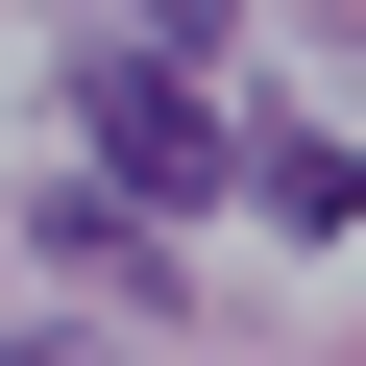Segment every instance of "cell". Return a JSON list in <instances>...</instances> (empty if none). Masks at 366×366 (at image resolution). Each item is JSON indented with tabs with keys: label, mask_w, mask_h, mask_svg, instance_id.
<instances>
[{
	"label": "cell",
	"mask_w": 366,
	"mask_h": 366,
	"mask_svg": "<svg viewBox=\"0 0 366 366\" xmlns=\"http://www.w3.org/2000/svg\"><path fill=\"white\" fill-rule=\"evenodd\" d=\"M98 171H122V196H196V171H220V122H196V49H98Z\"/></svg>",
	"instance_id": "1"
},
{
	"label": "cell",
	"mask_w": 366,
	"mask_h": 366,
	"mask_svg": "<svg viewBox=\"0 0 366 366\" xmlns=\"http://www.w3.org/2000/svg\"><path fill=\"white\" fill-rule=\"evenodd\" d=\"M244 196H269L293 244H342V220H366V147H317V122H269V147H244Z\"/></svg>",
	"instance_id": "2"
}]
</instances>
